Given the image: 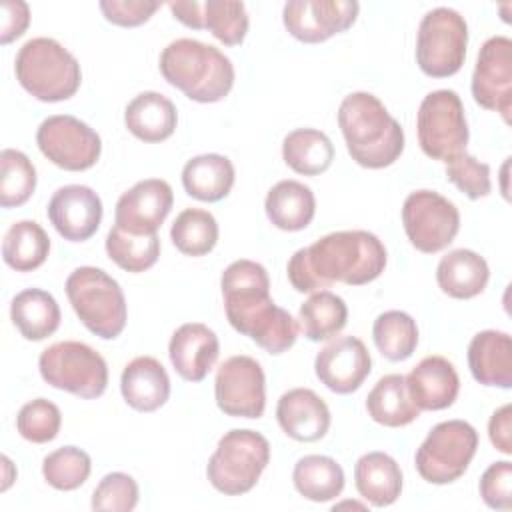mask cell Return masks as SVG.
<instances>
[{"mask_svg": "<svg viewBox=\"0 0 512 512\" xmlns=\"http://www.w3.org/2000/svg\"><path fill=\"white\" fill-rule=\"evenodd\" d=\"M386 248L366 230H340L300 248L288 260L286 272L294 290L318 292L334 282L362 286L376 280L386 268Z\"/></svg>", "mask_w": 512, "mask_h": 512, "instance_id": "cell-1", "label": "cell"}, {"mask_svg": "<svg viewBox=\"0 0 512 512\" xmlns=\"http://www.w3.org/2000/svg\"><path fill=\"white\" fill-rule=\"evenodd\" d=\"M224 310L230 326L268 354H282L298 338V320L270 298V278L254 260H234L220 278Z\"/></svg>", "mask_w": 512, "mask_h": 512, "instance_id": "cell-2", "label": "cell"}, {"mask_svg": "<svg viewBox=\"0 0 512 512\" xmlns=\"http://www.w3.org/2000/svg\"><path fill=\"white\" fill-rule=\"evenodd\" d=\"M338 126L348 154L362 168L392 166L404 152L402 126L370 92H352L340 102Z\"/></svg>", "mask_w": 512, "mask_h": 512, "instance_id": "cell-3", "label": "cell"}, {"mask_svg": "<svg viewBox=\"0 0 512 512\" xmlns=\"http://www.w3.org/2000/svg\"><path fill=\"white\" fill-rule=\"evenodd\" d=\"M160 74L170 86L200 104L224 100L234 86L230 58L216 46L192 38H178L162 50Z\"/></svg>", "mask_w": 512, "mask_h": 512, "instance_id": "cell-4", "label": "cell"}, {"mask_svg": "<svg viewBox=\"0 0 512 512\" xmlns=\"http://www.w3.org/2000/svg\"><path fill=\"white\" fill-rule=\"evenodd\" d=\"M14 72L20 86L40 102L72 98L82 82L80 64L54 38H32L16 54Z\"/></svg>", "mask_w": 512, "mask_h": 512, "instance_id": "cell-5", "label": "cell"}, {"mask_svg": "<svg viewBox=\"0 0 512 512\" xmlns=\"http://www.w3.org/2000/svg\"><path fill=\"white\" fill-rule=\"evenodd\" d=\"M66 296L80 322L98 338L114 340L128 318L120 284L96 266H80L66 278Z\"/></svg>", "mask_w": 512, "mask_h": 512, "instance_id": "cell-6", "label": "cell"}, {"mask_svg": "<svg viewBox=\"0 0 512 512\" xmlns=\"http://www.w3.org/2000/svg\"><path fill=\"white\" fill-rule=\"evenodd\" d=\"M270 462V442L256 430L234 428L226 432L208 460L210 484L226 496L250 492Z\"/></svg>", "mask_w": 512, "mask_h": 512, "instance_id": "cell-7", "label": "cell"}, {"mask_svg": "<svg viewBox=\"0 0 512 512\" xmlns=\"http://www.w3.org/2000/svg\"><path fill=\"white\" fill-rule=\"evenodd\" d=\"M38 370L46 384L66 390L78 398L92 400L106 392V360L88 344L64 340L42 350Z\"/></svg>", "mask_w": 512, "mask_h": 512, "instance_id": "cell-8", "label": "cell"}, {"mask_svg": "<svg viewBox=\"0 0 512 512\" xmlns=\"http://www.w3.org/2000/svg\"><path fill=\"white\" fill-rule=\"evenodd\" d=\"M478 448V432L466 420H444L436 424L420 448L414 464L422 480L430 484L456 482L470 466Z\"/></svg>", "mask_w": 512, "mask_h": 512, "instance_id": "cell-9", "label": "cell"}, {"mask_svg": "<svg viewBox=\"0 0 512 512\" xmlns=\"http://www.w3.org/2000/svg\"><path fill=\"white\" fill-rule=\"evenodd\" d=\"M468 24L456 10L440 6L426 12L416 34V62L430 78L454 76L466 58Z\"/></svg>", "mask_w": 512, "mask_h": 512, "instance_id": "cell-10", "label": "cell"}, {"mask_svg": "<svg viewBox=\"0 0 512 512\" xmlns=\"http://www.w3.org/2000/svg\"><path fill=\"white\" fill-rule=\"evenodd\" d=\"M416 132L422 152L432 160L448 162L466 152L470 132L460 96L446 88L426 94L416 114Z\"/></svg>", "mask_w": 512, "mask_h": 512, "instance_id": "cell-11", "label": "cell"}, {"mask_svg": "<svg viewBox=\"0 0 512 512\" xmlns=\"http://www.w3.org/2000/svg\"><path fill=\"white\" fill-rule=\"evenodd\" d=\"M402 226L416 250L436 254L454 242L460 230V212L442 194L416 190L402 204Z\"/></svg>", "mask_w": 512, "mask_h": 512, "instance_id": "cell-12", "label": "cell"}, {"mask_svg": "<svg viewBox=\"0 0 512 512\" xmlns=\"http://www.w3.org/2000/svg\"><path fill=\"white\" fill-rule=\"evenodd\" d=\"M40 152L58 168L82 172L92 168L102 152V140L86 122L70 114H54L36 130Z\"/></svg>", "mask_w": 512, "mask_h": 512, "instance_id": "cell-13", "label": "cell"}, {"mask_svg": "<svg viewBox=\"0 0 512 512\" xmlns=\"http://www.w3.org/2000/svg\"><path fill=\"white\" fill-rule=\"evenodd\" d=\"M214 398L226 416L260 418L266 408V376L252 356H230L216 372Z\"/></svg>", "mask_w": 512, "mask_h": 512, "instance_id": "cell-14", "label": "cell"}, {"mask_svg": "<svg viewBox=\"0 0 512 512\" xmlns=\"http://www.w3.org/2000/svg\"><path fill=\"white\" fill-rule=\"evenodd\" d=\"M470 88L478 106L498 112L502 120L510 124L512 40L508 36H492L482 44Z\"/></svg>", "mask_w": 512, "mask_h": 512, "instance_id": "cell-15", "label": "cell"}, {"mask_svg": "<svg viewBox=\"0 0 512 512\" xmlns=\"http://www.w3.org/2000/svg\"><path fill=\"white\" fill-rule=\"evenodd\" d=\"M356 0H290L284 4L282 22L290 36L306 44H318L346 32L358 16Z\"/></svg>", "mask_w": 512, "mask_h": 512, "instance_id": "cell-16", "label": "cell"}, {"mask_svg": "<svg viewBox=\"0 0 512 512\" xmlns=\"http://www.w3.org/2000/svg\"><path fill=\"white\" fill-rule=\"evenodd\" d=\"M174 204L172 188L162 178H146L126 190L114 210V226L130 234H158Z\"/></svg>", "mask_w": 512, "mask_h": 512, "instance_id": "cell-17", "label": "cell"}, {"mask_svg": "<svg viewBox=\"0 0 512 512\" xmlns=\"http://www.w3.org/2000/svg\"><path fill=\"white\" fill-rule=\"evenodd\" d=\"M372 370V358L356 336H338L328 342L314 360L316 378L336 394L356 392Z\"/></svg>", "mask_w": 512, "mask_h": 512, "instance_id": "cell-18", "label": "cell"}, {"mask_svg": "<svg viewBox=\"0 0 512 512\" xmlns=\"http://www.w3.org/2000/svg\"><path fill=\"white\" fill-rule=\"evenodd\" d=\"M50 224L70 242H84L96 234L102 222V200L82 184H68L58 188L46 208Z\"/></svg>", "mask_w": 512, "mask_h": 512, "instance_id": "cell-19", "label": "cell"}, {"mask_svg": "<svg viewBox=\"0 0 512 512\" xmlns=\"http://www.w3.org/2000/svg\"><path fill=\"white\" fill-rule=\"evenodd\" d=\"M218 354V336L202 322H186L178 326L168 344L170 362L186 382H202L214 368Z\"/></svg>", "mask_w": 512, "mask_h": 512, "instance_id": "cell-20", "label": "cell"}, {"mask_svg": "<svg viewBox=\"0 0 512 512\" xmlns=\"http://www.w3.org/2000/svg\"><path fill=\"white\" fill-rule=\"evenodd\" d=\"M276 420L282 432L298 442H316L330 428L328 404L310 388H292L276 404Z\"/></svg>", "mask_w": 512, "mask_h": 512, "instance_id": "cell-21", "label": "cell"}, {"mask_svg": "<svg viewBox=\"0 0 512 512\" xmlns=\"http://www.w3.org/2000/svg\"><path fill=\"white\" fill-rule=\"evenodd\" d=\"M406 386L420 410H444L458 398L460 378L444 356H426L410 370Z\"/></svg>", "mask_w": 512, "mask_h": 512, "instance_id": "cell-22", "label": "cell"}, {"mask_svg": "<svg viewBox=\"0 0 512 512\" xmlns=\"http://www.w3.org/2000/svg\"><path fill=\"white\" fill-rule=\"evenodd\" d=\"M468 368L482 386H512V338L500 330H482L468 344Z\"/></svg>", "mask_w": 512, "mask_h": 512, "instance_id": "cell-23", "label": "cell"}, {"mask_svg": "<svg viewBox=\"0 0 512 512\" xmlns=\"http://www.w3.org/2000/svg\"><path fill=\"white\" fill-rule=\"evenodd\" d=\"M124 402L138 412H154L170 396V378L166 368L152 356L130 360L120 376Z\"/></svg>", "mask_w": 512, "mask_h": 512, "instance_id": "cell-24", "label": "cell"}, {"mask_svg": "<svg viewBox=\"0 0 512 512\" xmlns=\"http://www.w3.org/2000/svg\"><path fill=\"white\" fill-rule=\"evenodd\" d=\"M124 124L132 136L154 144L170 138L178 124V112L170 98L148 90L134 96L124 110Z\"/></svg>", "mask_w": 512, "mask_h": 512, "instance_id": "cell-25", "label": "cell"}, {"mask_svg": "<svg viewBox=\"0 0 512 512\" xmlns=\"http://www.w3.org/2000/svg\"><path fill=\"white\" fill-rule=\"evenodd\" d=\"M358 494L376 508L394 504L402 492V470L398 462L380 450L366 452L354 466Z\"/></svg>", "mask_w": 512, "mask_h": 512, "instance_id": "cell-26", "label": "cell"}, {"mask_svg": "<svg viewBox=\"0 0 512 512\" xmlns=\"http://www.w3.org/2000/svg\"><path fill=\"white\" fill-rule=\"evenodd\" d=\"M488 278V262L468 248L448 252L436 266V282L440 290L456 300H468L484 292Z\"/></svg>", "mask_w": 512, "mask_h": 512, "instance_id": "cell-27", "label": "cell"}, {"mask_svg": "<svg viewBox=\"0 0 512 512\" xmlns=\"http://www.w3.org/2000/svg\"><path fill=\"white\" fill-rule=\"evenodd\" d=\"M268 220L286 232L304 230L316 214L314 192L298 180H280L264 200Z\"/></svg>", "mask_w": 512, "mask_h": 512, "instance_id": "cell-28", "label": "cell"}, {"mask_svg": "<svg viewBox=\"0 0 512 512\" xmlns=\"http://www.w3.org/2000/svg\"><path fill=\"white\" fill-rule=\"evenodd\" d=\"M366 410L374 422L386 428L408 426L420 416L402 374L382 376L366 396Z\"/></svg>", "mask_w": 512, "mask_h": 512, "instance_id": "cell-29", "label": "cell"}, {"mask_svg": "<svg viewBox=\"0 0 512 512\" xmlns=\"http://www.w3.org/2000/svg\"><path fill=\"white\" fill-rule=\"evenodd\" d=\"M234 176V166L228 156L200 154L184 164L182 186L188 196L200 202H218L230 194Z\"/></svg>", "mask_w": 512, "mask_h": 512, "instance_id": "cell-30", "label": "cell"}, {"mask_svg": "<svg viewBox=\"0 0 512 512\" xmlns=\"http://www.w3.org/2000/svg\"><path fill=\"white\" fill-rule=\"evenodd\" d=\"M10 318L26 340L38 342L58 330L60 306L50 292L40 288H26L12 298Z\"/></svg>", "mask_w": 512, "mask_h": 512, "instance_id": "cell-31", "label": "cell"}, {"mask_svg": "<svg viewBox=\"0 0 512 512\" xmlns=\"http://www.w3.org/2000/svg\"><path fill=\"white\" fill-rule=\"evenodd\" d=\"M292 482L298 494L306 500L328 502L342 494L344 470L330 456L308 454L294 464Z\"/></svg>", "mask_w": 512, "mask_h": 512, "instance_id": "cell-32", "label": "cell"}, {"mask_svg": "<svg viewBox=\"0 0 512 512\" xmlns=\"http://www.w3.org/2000/svg\"><path fill=\"white\" fill-rule=\"evenodd\" d=\"M282 158L296 174L318 176L330 168L334 146L330 138L316 128H296L284 136Z\"/></svg>", "mask_w": 512, "mask_h": 512, "instance_id": "cell-33", "label": "cell"}, {"mask_svg": "<svg viewBox=\"0 0 512 512\" xmlns=\"http://www.w3.org/2000/svg\"><path fill=\"white\" fill-rule=\"evenodd\" d=\"M50 252L46 230L34 220L14 222L2 240V260L16 272H32L40 268Z\"/></svg>", "mask_w": 512, "mask_h": 512, "instance_id": "cell-34", "label": "cell"}, {"mask_svg": "<svg viewBox=\"0 0 512 512\" xmlns=\"http://www.w3.org/2000/svg\"><path fill=\"white\" fill-rule=\"evenodd\" d=\"M348 320V306L346 302L330 292L318 290L312 292L310 298L300 306L298 326L310 342H322L334 338Z\"/></svg>", "mask_w": 512, "mask_h": 512, "instance_id": "cell-35", "label": "cell"}, {"mask_svg": "<svg viewBox=\"0 0 512 512\" xmlns=\"http://www.w3.org/2000/svg\"><path fill=\"white\" fill-rule=\"evenodd\" d=\"M372 338L378 352L390 362L410 358L418 346L416 320L402 310H388L376 316Z\"/></svg>", "mask_w": 512, "mask_h": 512, "instance_id": "cell-36", "label": "cell"}, {"mask_svg": "<svg viewBox=\"0 0 512 512\" xmlns=\"http://www.w3.org/2000/svg\"><path fill=\"white\" fill-rule=\"evenodd\" d=\"M218 236L220 230L216 218L202 208L182 210L170 228V238L176 250L192 258L206 256L208 252H212L218 242Z\"/></svg>", "mask_w": 512, "mask_h": 512, "instance_id": "cell-37", "label": "cell"}, {"mask_svg": "<svg viewBox=\"0 0 512 512\" xmlns=\"http://www.w3.org/2000/svg\"><path fill=\"white\" fill-rule=\"evenodd\" d=\"M104 246L108 258L132 274L152 268L160 256L158 234H130L118 226L110 228Z\"/></svg>", "mask_w": 512, "mask_h": 512, "instance_id": "cell-38", "label": "cell"}, {"mask_svg": "<svg viewBox=\"0 0 512 512\" xmlns=\"http://www.w3.org/2000/svg\"><path fill=\"white\" fill-rule=\"evenodd\" d=\"M0 206L16 208L30 200L36 190V168L30 158L14 148L0 152Z\"/></svg>", "mask_w": 512, "mask_h": 512, "instance_id": "cell-39", "label": "cell"}, {"mask_svg": "<svg viewBox=\"0 0 512 512\" xmlns=\"http://www.w3.org/2000/svg\"><path fill=\"white\" fill-rule=\"evenodd\" d=\"M92 470L90 456L76 446H62L42 460L44 480L62 492L80 488Z\"/></svg>", "mask_w": 512, "mask_h": 512, "instance_id": "cell-40", "label": "cell"}, {"mask_svg": "<svg viewBox=\"0 0 512 512\" xmlns=\"http://www.w3.org/2000/svg\"><path fill=\"white\" fill-rule=\"evenodd\" d=\"M204 28L226 46H238L248 34V12L238 0H208L202 4Z\"/></svg>", "mask_w": 512, "mask_h": 512, "instance_id": "cell-41", "label": "cell"}, {"mask_svg": "<svg viewBox=\"0 0 512 512\" xmlns=\"http://www.w3.org/2000/svg\"><path fill=\"white\" fill-rule=\"evenodd\" d=\"M60 426H62L60 408L46 398H36L26 402L16 416L18 434L24 440L34 444H46L54 440L60 432Z\"/></svg>", "mask_w": 512, "mask_h": 512, "instance_id": "cell-42", "label": "cell"}, {"mask_svg": "<svg viewBox=\"0 0 512 512\" xmlns=\"http://www.w3.org/2000/svg\"><path fill=\"white\" fill-rule=\"evenodd\" d=\"M446 178L470 200L484 198L492 192L490 166L468 152L456 154L446 162Z\"/></svg>", "mask_w": 512, "mask_h": 512, "instance_id": "cell-43", "label": "cell"}, {"mask_svg": "<svg viewBox=\"0 0 512 512\" xmlns=\"http://www.w3.org/2000/svg\"><path fill=\"white\" fill-rule=\"evenodd\" d=\"M138 484L130 474L110 472L92 492V510L98 512H130L138 504Z\"/></svg>", "mask_w": 512, "mask_h": 512, "instance_id": "cell-44", "label": "cell"}, {"mask_svg": "<svg viewBox=\"0 0 512 512\" xmlns=\"http://www.w3.org/2000/svg\"><path fill=\"white\" fill-rule=\"evenodd\" d=\"M478 490L488 508L508 512L512 508V464L508 460L490 464L480 476Z\"/></svg>", "mask_w": 512, "mask_h": 512, "instance_id": "cell-45", "label": "cell"}, {"mask_svg": "<svg viewBox=\"0 0 512 512\" xmlns=\"http://www.w3.org/2000/svg\"><path fill=\"white\" fill-rule=\"evenodd\" d=\"M162 4L156 0H102L100 10L104 18L116 26L134 28L150 20Z\"/></svg>", "mask_w": 512, "mask_h": 512, "instance_id": "cell-46", "label": "cell"}, {"mask_svg": "<svg viewBox=\"0 0 512 512\" xmlns=\"http://www.w3.org/2000/svg\"><path fill=\"white\" fill-rule=\"evenodd\" d=\"M30 24V8L22 0H4L2 2V28L0 42L10 44L20 38Z\"/></svg>", "mask_w": 512, "mask_h": 512, "instance_id": "cell-47", "label": "cell"}, {"mask_svg": "<svg viewBox=\"0 0 512 512\" xmlns=\"http://www.w3.org/2000/svg\"><path fill=\"white\" fill-rule=\"evenodd\" d=\"M488 436L492 446L510 456L512 454V406L504 404L490 416L488 422Z\"/></svg>", "mask_w": 512, "mask_h": 512, "instance_id": "cell-48", "label": "cell"}, {"mask_svg": "<svg viewBox=\"0 0 512 512\" xmlns=\"http://www.w3.org/2000/svg\"><path fill=\"white\" fill-rule=\"evenodd\" d=\"M174 18L178 22H182L188 28L194 30H202L204 28V18H202V4L196 0H178V2H170L168 4Z\"/></svg>", "mask_w": 512, "mask_h": 512, "instance_id": "cell-49", "label": "cell"}, {"mask_svg": "<svg viewBox=\"0 0 512 512\" xmlns=\"http://www.w3.org/2000/svg\"><path fill=\"white\" fill-rule=\"evenodd\" d=\"M2 464H4V470H6V474H4V482H2V486H0V490H2V492H4V490H8V486H10V484H12V480H14V478H16V476H14V478H12V476H10V474H8V470H10V466H12V462H10V460H8V456H2Z\"/></svg>", "mask_w": 512, "mask_h": 512, "instance_id": "cell-50", "label": "cell"}]
</instances>
